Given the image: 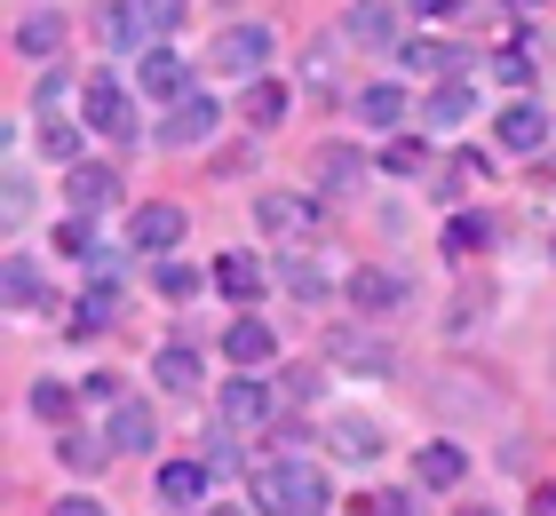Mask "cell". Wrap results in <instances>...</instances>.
I'll return each mask as SVG.
<instances>
[{
  "instance_id": "obj_31",
  "label": "cell",
  "mask_w": 556,
  "mask_h": 516,
  "mask_svg": "<svg viewBox=\"0 0 556 516\" xmlns=\"http://www.w3.org/2000/svg\"><path fill=\"white\" fill-rule=\"evenodd\" d=\"M493 239V223L485 215H453V230H445V254H469V247H485Z\"/></svg>"
},
{
  "instance_id": "obj_28",
  "label": "cell",
  "mask_w": 556,
  "mask_h": 516,
  "mask_svg": "<svg viewBox=\"0 0 556 516\" xmlns=\"http://www.w3.org/2000/svg\"><path fill=\"white\" fill-rule=\"evenodd\" d=\"M40 151H48V160H64V167H80V127L48 112V119H40Z\"/></svg>"
},
{
  "instance_id": "obj_9",
  "label": "cell",
  "mask_w": 556,
  "mask_h": 516,
  "mask_svg": "<svg viewBox=\"0 0 556 516\" xmlns=\"http://www.w3.org/2000/svg\"><path fill=\"white\" fill-rule=\"evenodd\" d=\"M326 445H334L342 461H374L382 453V429H374L366 413H334V421H326Z\"/></svg>"
},
{
  "instance_id": "obj_16",
  "label": "cell",
  "mask_w": 556,
  "mask_h": 516,
  "mask_svg": "<svg viewBox=\"0 0 556 516\" xmlns=\"http://www.w3.org/2000/svg\"><path fill=\"white\" fill-rule=\"evenodd\" d=\"M143 88H151V96H167V103H184V96H191V72H184V56L151 48V56H143Z\"/></svg>"
},
{
  "instance_id": "obj_42",
  "label": "cell",
  "mask_w": 556,
  "mask_h": 516,
  "mask_svg": "<svg viewBox=\"0 0 556 516\" xmlns=\"http://www.w3.org/2000/svg\"><path fill=\"white\" fill-rule=\"evenodd\" d=\"M56 247H64V254H96V239H88V223H64V230H56Z\"/></svg>"
},
{
  "instance_id": "obj_17",
  "label": "cell",
  "mask_w": 556,
  "mask_h": 516,
  "mask_svg": "<svg viewBox=\"0 0 556 516\" xmlns=\"http://www.w3.org/2000/svg\"><path fill=\"white\" fill-rule=\"evenodd\" d=\"M350 302H358L366 318H374V310H397V302H406V278H390V270H358V278H350Z\"/></svg>"
},
{
  "instance_id": "obj_48",
  "label": "cell",
  "mask_w": 556,
  "mask_h": 516,
  "mask_svg": "<svg viewBox=\"0 0 556 516\" xmlns=\"http://www.w3.org/2000/svg\"><path fill=\"white\" fill-rule=\"evenodd\" d=\"M199 516H247V508H199Z\"/></svg>"
},
{
  "instance_id": "obj_47",
  "label": "cell",
  "mask_w": 556,
  "mask_h": 516,
  "mask_svg": "<svg viewBox=\"0 0 556 516\" xmlns=\"http://www.w3.org/2000/svg\"><path fill=\"white\" fill-rule=\"evenodd\" d=\"M406 9H421V16H453V0H406Z\"/></svg>"
},
{
  "instance_id": "obj_6",
  "label": "cell",
  "mask_w": 556,
  "mask_h": 516,
  "mask_svg": "<svg viewBox=\"0 0 556 516\" xmlns=\"http://www.w3.org/2000/svg\"><path fill=\"white\" fill-rule=\"evenodd\" d=\"M215 119H223V112H215V103H207V96L191 88V96H184V103H175V112H167L160 143H167V151H199V143L215 136Z\"/></svg>"
},
{
  "instance_id": "obj_11",
  "label": "cell",
  "mask_w": 556,
  "mask_h": 516,
  "mask_svg": "<svg viewBox=\"0 0 556 516\" xmlns=\"http://www.w3.org/2000/svg\"><path fill=\"white\" fill-rule=\"evenodd\" d=\"M548 143V112L541 103H509L501 112V151H541Z\"/></svg>"
},
{
  "instance_id": "obj_4",
  "label": "cell",
  "mask_w": 556,
  "mask_h": 516,
  "mask_svg": "<svg viewBox=\"0 0 556 516\" xmlns=\"http://www.w3.org/2000/svg\"><path fill=\"white\" fill-rule=\"evenodd\" d=\"M88 127L96 136H112V143H136V103H128V88L112 80H88Z\"/></svg>"
},
{
  "instance_id": "obj_43",
  "label": "cell",
  "mask_w": 556,
  "mask_h": 516,
  "mask_svg": "<svg viewBox=\"0 0 556 516\" xmlns=\"http://www.w3.org/2000/svg\"><path fill=\"white\" fill-rule=\"evenodd\" d=\"M231 461H239V445H231V437L215 429V437H207V469H231Z\"/></svg>"
},
{
  "instance_id": "obj_23",
  "label": "cell",
  "mask_w": 556,
  "mask_h": 516,
  "mask_svg": "<svg viewBox=\"0 0 556 516\" xmlns=\"http://www.w3.org/2000/svg\"><path fill=\"white\" fill-rule=\"evenodd\" d=\"M414 469H421V484H438V493H445V484H462V469H469V461L453 453V445H421V461H414Z\"/></svg>"
},
{
  "instance_id": "obj_46",
  "label": "cell",
  "mask_w": 556,
  "mask_h": 516,
  "mask_svg": "<svg viewBox=\"0 0 556 516\" xmlns=\"http://www.w3.org/2000/svg\"><path fill=\"white\" fill-rule=\"evenodd\" d=\"M533 516H556V484H541V493H533Z\"/></svg>"
},
{
  "instance_id": "obj_38",
  "label": "cell",
  "mask_w": 556,
  "mask_h": 516,
  "mask_svg": "<svg viewBox=\"0 0 556 516\" xmlns=\"http://www.w3.org/2000/svg\"><path fill=\"white\" fill-rule=\"evenodd\" d=\"M382 167H390V175H421V143H390Z\"/></svg>"
},
{
  "instance_id": "obj_14",
  "label": "cell",
  "mask_w": 556,
  "mask_h": 516,
  "mask_svg": "<svg viewBox=\"0 0 556 516\" xmlns=\"http://www.w3.org/2000/svg\"><path fill=\"white\" fill-rule=\"evenodd\" d=\"M199 493H207V461H167V469H160V501L199 508Z\"/></svg>"
},
{
  "instance_id": "obj_10",
  "label": "cell",
  "mask_w": 556,
  "mask_h": 516,
  "mask_svg": "<svg viewBox=\"0 0 556 516\" xmlns=\"http://www.w3.org/2000/svg\"><path fill=\"white\" fill-rule=\"evenodd\" d=\"M223 421H231V429H263L270 421V390H263L255 374H239L231 390H223Z\"/></svg>"
},
{
  "instance_id": "obj_30",
  "label": "cell",
  "mask_w": 556,
  "mask_h": 516,
  "mask_svg": "<svg viewBox=\"0 0 556 516\" xmlns=\"http://www.w3.org/2000/svg\"><path fill=\"white\" fill-rule=\"evenodd\" d=\"M143 33H151L143 9H128V0H112V9H104V40H112V48H128V40H143Z\"/></svg>"
},
{
  "instance_id": "obj_34",
  "label": "cell",
  "mask_w": 556,
  "mask_h": 516,
  "mask_svg": "<svg viewBox=\"0 0 556 516\" xmlns=\"http://www.w3.org/2000/svg\"><path fill=\"white\" fill-rule=\"evenodd\" d=\"M24 215H33V184H24V175H9V199H0V223H24Z\"/></svg>"
},
{
  "instance_id": "obj_25",
  "label": "cell",
  "mask_w": 556,
  "mask_h": 516,
  "mask_svg": "<svg viewBox=\"0 0 556 516\" xmlns=\"http://www.w3.org/2000/svg\"><path fill=\"white\" fill-rule=\"evenodd\" d=\"M358 112H366V127H397V119H406V96H397L390 80H374V88L358 96Z\"/></svg>"
},
{
  "instance_id": "obj_32",
  "label": "cell",
  "mask_w": 556,
  "mask_h": 516,
  "mask_svg": "<svg viewBox=\"0 0 556 516\" xmlns=\"http://www.w3.org/2000/svg\"><path fill=\"white\" fill-rule=\"evenodd\" d=\"M406 64H421V72H438V80H453V48H438V40H406Z\"/></svg>"
},
{
  "instance_id": "obj_22",
  "label": "cell",
  "mask_w": 556,
  "mask_h": 516,
  "mask_svg": "<svg viewBox=\"0 0 556 516\" xmlns=\"http://www.w3.org/2000/svg\"><path fill=\"white\" fill-rule=\"evenodd\" d=\"M16 48H24V56H56V48H64V16H56V9L24 16V24H16Z\"/></svg>"
},
{
  "instance_id": "obj_49",
  "label": "cell",
  "mask_w": 556,
  "mask_h": 516,
  "mask_svg": "<svg viewBox=\"0 0 556 516\" xmlns=\"http://www.w3.org/2000/svg\"><path fill=\"white\" fill-rule=\"evenodd\" d=\"M462 516H501V508H462Z\"/></svg>"
},
{
  "instance_id": "obj_8",
  "label": "cell",
  "mask_w": 556,
  "mask_h": 516,
  "mask_svg": "<svg viewBox=\"0 0 556 516\" xmlns=\"http://www.w3.org/2000/svg\"><path fill=\"white\" fill-rule=\"evenodd\" d=\"M151 437H160V421H151V405L119 398V405H112V421H104V445H112V453H151Z\"/></svg>"
},
{
  "instance_id": "obj_13",
  "label": "cell",
  "mask_w": 556,
  "mask_h": 516,
  "mask_svg": "<svg viewBox=\"0 0 556 516\" xmlns=\"http://www.w3.org/2000/svg\"><path fill=\"white\" fill-rule=\"evenodd\" d=\"M215 287H223V294H231V302L247 310V302L263 294V263H255V254H223V263H215Z\"/></svg>"
},
{
  "instance_id": "obj_3",
  "label": "cell",
  "mask_w": 556,
  "mask_h": 516,
  "mask_svg": "<svg viewBox=\"0 0 556 516\" xmlns=\"http://www.w3.org/2000/svg\"><path fill=\"white\" fill-rule=\"evenodd\" d=\"M207 64H215V72H239V80H263V64H270V33H263V24H223L215 48H207Z\"/></svg>"
},
{
  "instance_id": "obj_41",
  "label": "cell",
  "mask_w": 556,
  "mask_h": 516,
  "mask_svg": "<svg viewBox=\"0 0 556 516\" xmlns=\"http://www.w3.org/2000/svg\"><path fill=\"white\" fill-rule=\"evenodd\" d=\"M318 390H326V381L311 366H287V398H318Z\"/></svg>"
},
{
  "instance_id": "obj_35",
  "label": "cell",
  "mask_w": 556,
  "mask_h": 516,
  "mask_svg": "<svg viewBox=\"0 0 556 516\" xmlns=\"http://www.w3.org/2000/svg\"><path fill=\"white\" fill-rule=\"evenodd\" d=\"M136 9H143V24H151V33H167V24H184V9H191V0H136Z\"/></svg>"
},
{
  "instance_id": "obj_24",
  "label": "cell",
  "mask_w": 556,
  "mask_h": 516,
  "mask_svg": "<svg viewBox=\"0 0 556 516\" xmlns=\"http://www.w3.org/2000/svg\"><path fill=\"white\" fill-rule=\"evenodd\" d=\"M278 287L302 294V302H326V270H318V263H302V254H287V263H278Z\"/></svg>"
},
{
  "instance_id": "obj_36",
  "label": "cell",
  "mask_w": 556,
  "mask_h": 516,
  "mask_svg": "<svg viewBox=\"0 0 556 516\" xmlns=\"http://www.w3.org/2000/svg\"><path fill=\"white\" fill-rule=\"evenodd\" d=\"M24 302H33V263L9 254V310H24Z\"/></svg>"
},
{
  "instance_id": "obj_39",
  "label": "cell",
  "mask_w": 556,
  "mask_h": 516,
  "mask_svg": "<svg viewBox=\"0 0 556 516\" xmlns=\"http://www.w3.org/2000/svg\"><path fill=\"white\" fill-rule=\"evenodd\" d=\"M501 80L525 88V80H533V56H525V48H501Z\"/></svg>"
},
{
  "instance_id": "obj_26",
  "label": "cell",
  "mask_w": 556,
  "mask_h": 516,
  "mask_svg": "<svg viewBox=\"0 0 556 516\" xmlns=\"http://www.w3.org/2000/svg\"><path fill=\"white\" fill-rule=\"evenodd\" d=\"M160 381H167L175 398H184L191 381H199V350H191V342H167V350H160Z\"/></svg>"
},
{
  "instance_id": "obj_40",
  "label": "cell",
  "mask_w": 556,
  "mask_h": 516,
  "mask_svg": "<svg viewBox=\"0 0 556 516\" xmlns=\"http://www.w3.org/2000/svg\"><path fill=\"white\" fill-rule=\"evenodd\" d=\"M64 88H72L64 72H40V88H33V96H40V112H56V103H64Z\"/></svg>"
},
{
  "instance_id": "obj_45",
  "label": "cell",
  "mask_w": 556,
  "mask_h": 516,
  "mask_svg": "<svg viewBox=\"0 0 556 516\" xmlns=\"http://www.w3.org/2000/svg\"><path fill=\"white\" fill-rule=\"evenodd\" d=\"M382 516H421V501L414 493H382Z\"/></svg>"
},
{
  "instance_id": "obj_7",
  "label": "cell",
  "mask_w": 556,
  "mask_h": 516,
  "mask_svg": "<svg viewBox=\"0 0 556 516\" xmlns=\"http://www.w3.org/2000/svg\"><path fill=\"white\" fill-rule=\"evenodd\" d=\"M311 184H318L326 199H350V191L366 184V160H358V151H350V143H326L318 160H311Z\"/></svg>"
},
{
  "instance_id": "obj_33",
  "label": "cell",
  "mask_w": 556,
  "mask_h": 516,
  "mask_svg": "<svg viewBox=\"0 0 556 516\" xmlns=\"http://www.w3.org/2000/svg\"><path fill=\"white\" fill-rule=\"evenodd\" d=\"M160 294H167V302H191V294H199V270H191V263H160Z\"/></svg>"
},
{
  "instance_id": "obj_18",
  "label": "cell",
  "mask_w": 556,
  "mask_h": 516,
  "mask_svg": "<svg viewBox=\"0 0 556 516\" xmlns=\"http://www.w3.org/2000/svg\"><path fill=\"white\" fill-rule=\"evenodd\" d=\"M119 318V287H112V278H96V287L80 294V310H72V333H104Z\"/></svg>"
},
{
  "instance_id": "obj_15",
  "label": "cell",
  "mask_w": 556,
  "mask_h": 516,
  "mask_svg": "<svg viewBox=\"0 0 556 516\" xmlns=\"http://www.w3.org/2000/svg\"><path fill=\"white\" fill-rule=\"evenodd\" d=\"M350 40L390 48V40H397V9H390V0H358V9H350Z\"/></svg>"
},
{
  "instance_id": "obj_2",
  "label": "cell",
  "mask_w": 556,
  "mask_h": 516,
  "mask_svg": "<svg viewBox=\"0 0 556 516\" xmlns=\"http://www.w3.org/2000/svg\"><path fill=\"white\" fill-rule=\"evenodd\" d=\"M326 357L334 366H350V374H397V350L382 342V333H366V326H326Z\"/></svg>"
},
{
  "instance_id": "obj_29",
  "label": "cell",
  "mask_w": 556,
  "mask_h": 516,
  "mask_svg": "<svg viewBox=\"0 0 556 516\" xmlns=\"http://www.w3.org/2000/svg\"><path fill=\"white\" fill-rule=\"evenodd\" d=\"M56 453H64V469H80V477H96V469L112 461L104 437H56Z\"/></svg>"
},
{
  "instance_id": "obj_1",
  "label": "cell",
  "mask_w": 556,
  "mask_h": 516,
  "mask_svg": "<svg viewBox=\"0 0 556 516\" xmlns=\"http://www.w3.org/2000/svg\"><path fill=\"white\" fill-rule=\"evenodd\" d=\"M255 508L263 516H326L334 493H326V477L311 461H263L255 469Z\"/></svg>"
},
{
  "instance_id": "obj_19",
  "label": "cell",
  "mask_w": 556,
  "mask_h": 516,
  "mask_svg": "<svg viewBox=\"0 0 556 516\" xmlns=\"http://www.w3.org/2000/svg\"><path fill=\"white\" fill-rule=\"evenodd\" d=\"M469 112H477V96H469L462 80H438V88H429V103H421V119H429V127H462Z\"/></svg>"
},
{
  "instance_id": "obj_12",
  "label": "cell",
  "mask_w": 556,
  "mask_h": 516,
  "mask_svg": "<svg viewBox=\"0 0 556 516\" xmlns=\"http://www.w3.org/2000/svg\"><path fill=\"white\" fill-rule=\"evenodd\" d=\"M270 350H278V342H270V326H263V318H239L231 333H223V357H231L239 374H247V366H270Z\"/></svg>"
},
{
  "instance_id": "obj_21",
  "label": "cell",
  "mask_w": 556,
  "mask_h": 516,
  "mask_svg": "<svg viewBox=\"0 0 556 516\" xmlns=\"http://www.w3.org/2000/svg\"><path fill=\"white\" fill-rule=\"evenodd\" d=\"M255 223H263V230H302V223H311V199H294V191H263V199H255Z\"/></svg>"
},
{
  "instance_id": "obj_20",
  "label": "cell",
  "mask_w": 556,
  "mask_h": 516,
  "mask_svg": "<svg viewBox=\"0 0 556 516\" xmlns=\"http://www.w3.org/2000/svg\"><path fill=\"white\" fill-rule=\"evenodd\" d=\"M112 199H119V175L112 167H88V160L72 167V206H80V215H96V206H112Z\"/></svg>"
},
{
  "instance_id": "obj_44",
  "label": "cell",
  "mask_w": 556,
  "mask_h": 516,
  "mask_svg": "<svg viewBox=\"0 0 556 516\" xmlns=\"http://www.w3.org/2000/svg\"><path fill=\"white\" fill-rule=\"evenodd\" d=\"M56 516H104V501H88V493H64V501H56Z\"/></svg>"
},
{
  "instance_id": "obj_37",
  "label": "cell",
  "mask_w": 556,
  "mask_h": 516,
  "mask_svg": "<svg viewBox=\"0 0 556 516\" xmlns=\"http://www.w3.org/2000/svg\"><path fill=\"white\" fill-rule=\"evenodd\" d=\"M33 405L48 413V421H64V413H72V390H56V381H40V390H33Z\"/></svg>"
},
{
  "instance_id": "obj_5",
  "label": "cell",
  "mask_w": 556,
  "mask_h": 516,
  "mask_svg": "<svg viewBox=\"0 0 556 516\" xmlns=\"http://www.w3.org/2000/svg\"><path fill=\"white\" fill-rule=\"evenodd\" d=\"M128 247L136 254H167V247H184V206H167V199H151L128 215Z\"/></svg>"
},
{
  "instance_id": "obj_27",
  "label": "cell",
  "mask_w": 556,
  "mask_h": 516,
  "mask_svg": "<svg viewBox=\"0 0 556 516\" xmlns=\"http://www.w3.org/2000/svg\"><path fill=\"white\" fill-rule=\"evenodd\" d=\"M247 119L278 127V119H287V88H278V80H247Z\"/></svg>"
}]
</instances>
